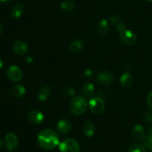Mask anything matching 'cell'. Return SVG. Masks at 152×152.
Returning a JSON list of instances; mask_svg holds the SVG:
<instances>
[{"instance_id":"obj_1","label":"cell","mask_w":152,"mask_h":152,"mask_svg":"<svg viewBox=\"0 0 152 152\" xmlns=\"http://www.w3.org/2000/svg\"><path fill=\"white\" fill-rule=\"evenodd\" d=\"M37 142L45 150H52L59 146L60 141L57 133L53 130L47 128L40 131L37 137Z\"/></svg>"},{"instance_id":"obj_3","label":"cell","mask_w":152,"mask_h":152,"mask_svg":"<svg viewBox=\"0 0 152 152\" xmlns=\"http://www.w3.org/2000/svg\"><path fill=\"white\" fill-rule=\"evenodd\" d=\"M59 152H80V146L78 142L72 138H67L60 142Z\"/></svg>"},{"instance_id":"obj_22","label":"cell","mask_w":152,"mask_h":152,"mask_svg":"<svg viewBox=\"0 0 152 152\" xmlns=\"http://www.w3.org/2000/svg\"><path fill=\"white\" fill-rule=\"evenodd\" d=\"M128 152H146L145 146L138 142H133L129 145Z\"/></svg>"},{"instance_id":"obj_35","label":"cell","mask_w":152,"mask_h":152,"mask_svg":"<svg viewBox=\"0 0 152 152\" xmlns=\"http://www.w3.org/2000/svg\"><path fill=\"white\" fill-rule=\"evenodd\" d=\"M147 1H152V0H147Z\"/></svg>"},{"instance_id":"obj_29","label":"cell","mask_w":152,"mask_h":152,"mask_svg":"<svg viewBox=\"0 0 152 152\" xmlns=\"http://www.w3.org/2000/svg\"><path fill=\"white\" fill-rule=\"evenodd\" d=\"M26 61L28 63H31L34 61V60H33V58H31V57H28V58H26Z\"/></svg>"},{"instance_id":"obj_14","label":"cell","mask_w":152,"mask_h":152,"mask_svg":"<svg viewBox=\"0 0 152 152\" xmlns=\"http://www.w3.org/2000/svg\"><path fill=\"white\" fill-rule=\"evenodd\" d=\"M111 22H112L113 25L115 27L117 32H119L120 34L123 32V31H125L126 29H127L126 25H125L123 19H122V18L120 16H117V15H113L111 17Z\"/></svg>"},{"instance_id":"obj_28","label":"cell","mask_w":152,"mask_h":152,"mask_svg":"<svg viewBox=\"0 0 152 152\" xmlns=\"http://www.w3.org/2000/svg\"><path fill=\"white\" fill-rule=\"evenodd\" d=\"M94 72L93 70L90 69H86V71L84 72V75L86 76V77H92L94 75Z\"/></svg>"},{"instance_id":"obj_5","label":"cell","mask_w":152,"mask_h":152,"mask_svg":"<svg viewBox=\"0 0 152 152\" xmlns=\"http://www.w3.org/2000/svg\"><path fill=\"white\" fill-rule=\"evenodd\" d=\"M120 40L123 43L128 46H134L137 41V36L134 31L126 29L120 34Z\"/></svg>"},{"instance_id":"obj_30","label":"cell","mask_w":152,"mask_h":152,"mask_svg":"<svg viewBox=\"0 0 152 152\" xmlns=\"http://www.w3.org/2000/svg\"><path fill=\"white\" fill-rule=\"evenodd\" d=\"M4 61H3V60H1V58H0V69L4 67Z\"/></svg>"},{"instance_id":"obj_19","label":"cell","mask_w":152,"mask_h":152,"mask_svg":"<svg viewBox=\"0 0 152 152\" xmlns=\"http://www.w3.org/2000/svg\"><path fill=\"white\" fill-rule=\"evenodd\" d=\"M120 82L123 87L128 88L132 85V82H133V77L130 73L125 72L120 76Z\"/></svg>"},{"instance_id":"obj_13","label":"cell","mask_w":152,"mask_h":152,"mask_svg":"<svg viewBox=\"0 0 152 152\" xmlns=\"http://www.w3.org/2000/svg\"><path fill=\"white\" fill-rule=\"evenodd\" d=\"M26 92V89L24 86L21 84H16L11 86L10 89V94L15 98H19L24 96Z\"/></svg>"},{"instance_id":"obj_32","label":"cell","mask_w":152,"mask_h":152,"mask_svg":"<svg viewBox=\"0 0 152 152\" xmlns=\"http://www.w3.org/2000/svg\"><path fill=\"white\" fill-rule=\"evenodd\" d=\"M3 32V26L1 23H0V34Z\"/></svg>"},{"instance_id":"obj_17","label":"cell","mask_w":152,"mask_h":152,"mask_svg":"<svg viewBox=\"0 0 152 152\" xmlns=\"http://www.w3.org/2000/svg\"><path fill=\"white\" fill-rule=\"evenodd\" d=\"M110 28L109 23L106 19H101L96 24V31L99 34H106Z\"/></svg>"},{"instance_id":"obj_26","label":"cell","mask_w":152,"mask_h":152,"mask_svg":"<svg viewBox=\"0 0 152 152\" xmlns=\"http://www.w3.org/2000/svg\"><path fill=\"white\" fill-rule=\"evenodd\" d=\"M143 119L145 122H150L152 121V112L147 111L146 113L144 114Z\"/></svg>"},{"instance_id":"obj_7","label":"cell","mask_w":152,"mask_h":152,"mask_svg":"<svg viewBox=\"0 0 152 152\" xmlns=\"http://www.w3.org/2000/svg\"><path fill=\"white\" fill-rule=\"evenodd\" d=\"M7 76L11 81L18 82L22 80L23 74L19 66L16 65H11L7 69Z\"/></svg>"},{"instance_id":"obj_33","label":"cell","mask_w":152,"mask_h":152,"mask_svg":"<svg viewBox=\"0 0 152 152\" xmlns=\"http://www.w3.org/2000/svg\"><path fill=\"white\" fill-rule=\"evenodd\" d=\"M3 145V143H2V141H1V139H0V148H1V147H2Z\"/></svg>"},{"instance_id":"obj_25","label":"cell","mask_w":152,"mask_h":152,"mask_svg":"<svg viewBox=\"0 0 152 152\" xmlns=\"http://www.w3.org/2000/svg\"><path fill=\"white\" fill-rule=\"evenodd\" d=\"M63 93L65 96L72 97L75 95L76 92H75V89H74L73 87H71V86H67V87H65V89H64Z\"/></svg>"},{"instance_id":"obj_8","label":"cell","mask_w":152,"mask_h":152,"mask_svg":"<svg viewBox=\"0 0 152 152\" xmlns=\"http://www.w3.org/2000/svg\"><path fill=\"white\" fill-rule=\"evenodd\" d=\"M113 79H114V75L111 72L108 70H102L97 75V81L102 86L110 84L112 82Z\"/></svg>"},{"instance_id":"obj_20","label":"cell","mask_w":152,"mask_h":152,"mask_svg":"<svg viewBox=\"0 0 152 152\" xmlns=\"http://www.w3.org/2000/svg\"><path fill=\"white\" fill-rule=\"evenodd\" d=\"M95 128L91 122H86L83 126V133L88 137H91L94 134Z\"/></svg>"},{"instance_id":"obj_9","label":"cell","mask_w":152,"mask_h":152,"mask_svg":"<svg viewBox=\"0 0 152 152\" xmlns=\"http://www.w3.org/2000/svg\"><path fill=\"white\" fill-rule=\"evenodd\" d=\"M28 117L31 123L34 125H39L43 122L45 116L40 110H32L29 112Z\"/></svg>"},{"instance_id":"obj_11","label":"cell","mask_w":152,"mask_h":152,"mask_svg":"<svg viewBox=\"0 0 152 152\" xmlns=\"http://www.w3.org/2000/svg\"><path fill=\"white\" fill-rule=\"evenodd\" d=\"M132 134L133 138L137 141L143 140V139L146 136L145 135V128L142 125H140V124H137V125L134 126V128H132Z\"/></svg>"},{"instance_id":"obj_18","label":"cell","mask_w":152,"mask_h":152,"mask_svg":"<svg viewBox=\"0 0 152 152\" xmlns=\"http://www.w3.org/2000/svg\"><path fill=\"white\" fill-rule=\"evenodd\" d=\"M83 41L82 40H73L69 45V51L74 54H78L83 48Z\"/></svg>"},{"instance_id":"obj_10","label":"cell","mask_w":152,"mask_h":152,"mask_svg":"<svg viewBox=\"0 0 152 152\" xmlns=\"http://www.w3.org/2000/svg\"><path fill=\"white\" fill-rule=\"evenodd\" d=\"M13 52L18 55H24L28 52V46L22 40H17L14 42L12 46Z\"/></svg>"},{"instance_id":"obj_27","label":"cell","mask_w":152,"mask_h":152,"mask_svg":"<svg viewBox=\"0 0 152 152\" xmlns=\"http://www.w3.org/2000/svg\"><path fill=\"white\" fill-rule=\"evenodd\" d=\"M147 103H148V107L152 110V91H151L147 95Z\"/></svg>"},{"instance_id":"obj_34","label":"cell","mask_w":152,"mask_h":152,"mask_svg":"<svg viewBox=\"0 0 152 152\" xmlns=\"http://www.w3.org/2000/svg\"><path fill=\"white\" fill-rule=\"evenodd\" d=\"M9 1H10V0H0V1H2V2H7Z\"/></svg>"},{"instance_id":"obj_24","label":"cell","mask_w":152,"mask_h":152,"mask_svg":"<svg viewBox=\"0 0 152 152\" xmlns=\"http://www.w3.org/2000/svg\"><path fill=\"white\" fill-rule=\"evenodd\" d=\"M143 145L146 149L152 151V134H148L143 139Z\"/></svg>"},{"instance_id":"obj_31","label":"cell","mask_w":152,"mask_h":152,"mask_svg":"<svg viewBox=\"0 0 152 152\" xmlns=\"http://www.w3.org/2000/svg\"><path fill=\"white\" fill-rule=\"evenodd\" d=\"M148 134H152V125L151 126L149 127V128H148Z\"/></svg>"},{"instance_id":"obj_6","label":"cell","mask_w":152,"mask_h":152,"mask_svg":"<svg viewBox=\"0 0 152 152\" xmlns=\"http://www.w3.org/2000/svg\"><path fill=\"white\" fill-rule=\"evenodd\" d=\"M5 146L9 151H14L19 146V139L14 133H8L4 137Z\"/></svg>"},{"instance_id":"obj_15","label":"cell","mask_w":152,"mask_h":152,"mask_svg":"<svg viewBox=\"0 0 152 152\" xmlns=\"http://www.w3.org/2000/svg\"><path fill=\"white\" fill-rule=\"evenodd\" d=\"M50 93H51V89H50V86L45 85V86H42L38 90L37 98L40 101H46L50 97Z\"/></svg>"},{"instance_id":"obj_21","label":"cell","mask_w":152,"mask_h":152,"mask_svg":"<svg viewBox=\"0 0 152 152\" xmlns=\"http://www.w3.org/2000/svg\"><path fill=\"white\" fill-rule=\"evenodd\" d=\"M24 13V6L21 4H16L12 7L11 16L14 19H19Z\"/></svg>"},{"instance_id":"obj_16","label":"cell","mask_w":152,"mask_h":152,"mask_svg":"<svg viewBox=\"0 0 152 152\" xmlns=\"http://www.w3.org/2000/svg\"><path fill=\"white\" fill-rule=\"evenodd\" d=\"M81 93L85 98H91L94 93V85L91 83H86L81 89Z\"/></svg>"},{"instance_id":"obj_23","label":"cell","mask_w":152,"mask_h":152,"mask_svg":"<svg viewBox=\"0 0 152 152\" xmlns=\"http://www.w3.org/2000/svg\"><path fill=\"white\" fill-rule=\"evenodd\" d=\"M60 7L65 11H72L75 7V3L72 0H65L61 3Z\"/></svg>"},{"instance_id":"obj_4","label":"cell","mask_w":152,"mask_h":152,"mask_svg":"<svg viewBox=\"0 0 152 152\" xmlns=\"http://www.w3.org/2000/svg\"><path fill=\"white\" fill-rule=\"evenodd\" d=\"M88 108L94 114H101L105 109V103L99 97H94L89 101Z\"/></svg>"},{"instance_id":"obj_12","label":"cell","mask_w":152,"mask_h":152,"mask_svg":"<svg viewBox=\"0 0 152 152\" xmlns=\"http://www.w3.org/2000/svg\"><path fill=\"white\" fill-rule=\"evenodd\" d=\"M71 122L68 119H61L56 124V130L62 134H66L71 130Z\"/></svg>"},{"instance_id":"obj_2","label":"cell","mask_w":152,"mask_h":152,"mask_svg":"<svg viewBox=\"0 0 152 152\" xmlns=\"http://www.w3.org/2000/svg\"><path fill=\"white\" fill-rule=\"evenodd\" d=\"M88 107V103L82 96L74 97L69 103V109L71 113L77 116L83 114Z\"/></svg>"}]
</instances>
